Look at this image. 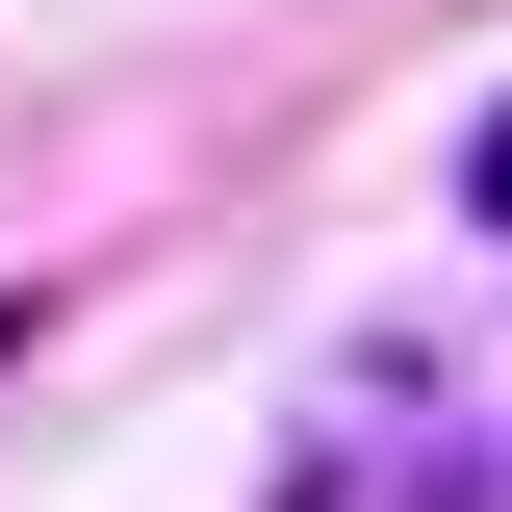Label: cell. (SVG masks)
<instances>
[{
	"instance_id": "obj_1",
	"label": "cell",
	"mask_w": 512,
	"mask_h": 512,
	"mask_svg": "<svg viewBox=\"0 0 512 512\" xmlns=\"http://www.w3.org/2000/svg\"><path fill=\"white\" fill-rule=\"evenodd\" d=\"M461 231H487V256H512V103H487V128H461Z\"/></svg>"
}]
</instances>
